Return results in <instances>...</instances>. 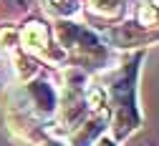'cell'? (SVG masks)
Instances as JSON below:
<instances>
[{
  "label": "cell",
  "instance_id": "6da1fadb",
  "mask_svg": "<svg viewBox=\"0 0 159 146\" xmlns=\"http://www.w3.org/2000/svg\"><path fill=\"white\" fill-rule=\"evenodd\" d=\"M136 73H139V55L129 66H124L106 88L109 93V123H111V139L119 144L129 139L139 123H142V111L136 101Z\"/></svg>",
  "mask_w": 159,
  "mask_h": 146
},
{
  "label": "cell",
  "instance_id": "7a4b0ae2",
  "mask_svg": "<svg viewBox=\"0 0 159 146\" xmlns=\"http://www.w3.org/2000/svg\"><path fill=\"white\" fill-rule=\"evenodd\" d=\"M23 96H25V103L35 118H53L56 116V108H58V91L51 81H43L38 76L35 81L25 83L23 86Z\"/></svg>",
  "mask_w": 159,
  "mask_h": 146
},
{
  "label": "cell",
  "instance_id": "3957f363",
  "mask_svg": "<svg viewBox=\"0 0 159 146\" xmlns=\"http://www.w3.org/2000/svg\"><path fill=\"white\" fill-rule=\"evenodd\" d=\"M18 43H20V51L41 58L48 48H51V35L48 28L41 23V20H28V23L18 30Z\"/></svg>",
  "mask_w": 159,
  "mask_h": 146
},
{
  "label": "cell",
  "instance_id": "277c9868",
  "mask_svg": "<svg viewBox=\"0 0 159 146\" xmlns=\"http://www.w3.org/2000/svg\"><path fill=\"white\" fill-rule=\"evenodd\" d=\"M109 40L119 48H134V46H144L159 40V33H152L142 28L139 23H124V25H114L109 30Z\"/></svg>",
  "mask_w": 159,
  "mask_h": 146
},
{
  "label": "cell",
  "instance_id": "5b68a950",
  "mask_svg": "<svg viewBox=\"0 0 159 146\" xmlns=\"http://www.w3.org/2000/svg\"><path fill=\"white\" fill-rule=\"evenodd\" d=\"M10 55H13L15 73H18V78L23 81V86L41 76V60H38L35 55H30V53H25V51H20V48H15Z\"/></svg>",
  "mask_w": 159,
  "mask_h": 146
},
{
  "label": "cell",
  "instance_id": "8992f818",
  "mask_svg": "<svg viewBox=\"0 0 159 146\" xmlns=\"http://www.w3.org/2000/svg\"><path fill=\"white\" fill-rule=\"evenodd\" d=\"M46 3V10L58 15V18H73L78 15V10H81V5H78V0H43Z\"/></svg>",
  "mask_w": 159,
  "mask_h": 146
},
{
  "label": "cell",
  "instance_id": "52a82bcc",
  "mask_svg": "<svg viewBox=\"0 0 159 146\" xmlns=\"http://www.w3.org/2000/svg\"><path fill=\"white\" fill-rule=\"evenodd\" d=\"M91 10L98 13V15H104L106 20H111V18L121 15L124 3H121V0H91Z\"/></svg>",
  "mask_w": 159,
  "mask_h": 146
},
{
  "label": "cell",
  "instance_id": "ba28073f",
  "mask_svg": "<svg viewBox=\"0 0 159 146\" xmlns=\"http://www.w3.org/2000/svg\"><path fill=\"white\" fill-rule=\"evenodd\" d=\"M93 146H119V144H116V141H114L111 136H106V134H104V136H101V139H98V141H96Z\"/></svg>",
  "mask_w": 159,
  "mask_h": 146
},
{
  "label": "cell",
  "instance_id": "9c48e42d",
  "mask_svg": "<svg viewBox=\"0 0 159 146\" xmlns=\"http://www.w3.org/2000/svg\"><path fill=\"white\" fill-rule=\"evenodd\" d=\"M38 146H68V144H61V141H46V139H43Z\"/></svg>",
  "mask_w": 159,
  "mask_h": 146
}]
</instances>
